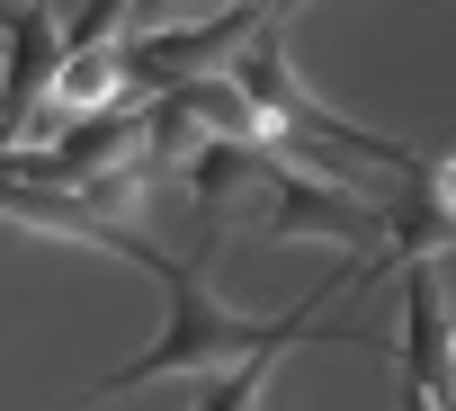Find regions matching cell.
<instances>
[{
	"label": "cell",
	"mask_w": 456,
	"mask_h": 411,
	"mask_svg": "<svg viewBox=\"0 0 456 411\" xmlns=\"http://www.w3.org/2000/svg\"><path fill=\"white\" fill-rule=\"evenodd\" d=\"M403 402H456V340L447 295L420 260H403Z\"/></svg>",
	"instance_id": "cell-6"
},
{
	"label": "cell",
	"mask_w": 456,
	"mask_h": 411,
	"mask_svg": "<svg viewBox=\"0 0 456 411\" xmlns=\"http://www.w3.org/2000/svg\"><path fill=\"white\" fill-rule=\"evenodd\" d=\"M447 340H456V304H447Z\"/></svg>",
	"instance_id": "cell-10"
},
{
	"label": "cell",
	"mask_w": 456,
	"mask_h": 411,
	"mask_svg": "<svg viewBox=\"0 0 456 411\" xmlns=\"http://www.w3.org/2000/svg\"><path fill=\"white\" fill-rule=\"evenodd\" d=\"M63 54H72V36H63V19L45 10V0L0 10V152H10V143L28 134V117L54 99Z\"/></svg>",
	"instance_id": "cell-4"
},
{
	"label": "cell",
	"mask_w": 456,
	"mask_h": 411,
	"mask_svg": "<svg viewBox=\"0 0 456 411\" xmlns=\"http://www.w3.org/2000/svg\"><path fill=\"white\" fill-rule=\"evenodd\" d=\"M134 269H152L161 278V295H170V322H161V340L134 358V367H117V375H99V393H143V384H161V375H224L233 358H251L260 340H278V331H296V322H314L322 313V286L287 313V322H251V313H233L215 295V278H206V251L197 260H170V251H134Z\"/></svg>",
	"instance_id": "cell-1"
},
{
	"label": "cell",
	"mask_w": 456,
	"mask_h": 411,
	"mask_svg": "<svg viewBox=\"0 0 456 411\" xmlns=\"http://www.w3.org/2000/svg\"><path fill=\"white\" fill-rule=\"evenodd\" d=\"M296 340H314V322H296V331H278V340H260L251 358H233V367L215 375V393H206V411H242V402H260V384L278 375V358H287Z\"/></svg>",
	"instance_id": "cell-7"
},
{
	"label": "cell",
	"mask_w": 456,
	"mask_h": 411,
	"mask_svg": "<svg viewBox=\"0 0 456 411\" xmlns=\"http://www.w3.org/2000/svg\"><path fill=\"white\" fill-rule=\"evenodd\" d=\"M260 224H269V242H340V251H385V206H367L349 179H322V170H296V161L269 179Z\"/></svg>",
	"instance_id": "cell-3"
},
{
	"label": "cell",
	"mask_w": 456,
	"mask_h": 411,
	"mask_svg": "<svg viewBox=\"0 0 456 411\" xmlns=\"http://www.w3.org/2000/svg\"><path fill=\"white\" fill-rule=\"evenodd\" d=\"M152 10H197V0H152Z\"/></svg>",
	"instance_id": "cell-9"
},
{
	"label": "cell",
	"mask_w": 456,
	"mask_h": 411,
	"mask_svg": "<svg viewBox=\"0 0 456 411\" xmlns=\"http://www.w3.org/2000/svg\"><path fill=\"white\" fill-rule=\"evenodd\" d=\"M278 10V0H224V10H206V19H170V28H143L134 45H117L126 54V90H170V81H197V72H224L242 45H251V28Z\"/></svg>",
	"instance_id": "cell-2"
},
{
	"label": "cell",
	"mask_w": 456,
	"mask_h": 411,
	"mask_svg": "<svg viewBox=\"0 0 456 411\" xmlns=\"http://www.w3.org/2000/svg\"><path fill=\"white\" fill-rule=\"evenodd\" d=\"M287 161H278V143H242V134H206L197 152H188V206H197V224L206 233H224L251 206L260 215V197H269V179H278Z\"/></svg>",
	"instance_id": "cell-5"
},
{
	"label": "cell",
	"mask_w": 456,
	"mask_h": 411,
	"mask_svg": "<svg viewBox=\"0 0 456 411\" xmlns=\"http://www.w3.org/2000/svg\"><path fill=\"white\" fill-rule=\"evenodd\" d=\"M429 179H438V197L456 206V152H447V161H429Z\"/></svg>",
	"instance_id": "cell-8"
}]
</instances>
